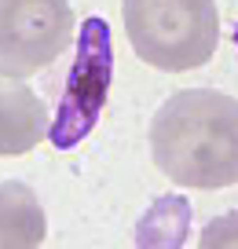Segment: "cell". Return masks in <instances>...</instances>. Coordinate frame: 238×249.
I'll return each instance as SVG.
<instances>
[{
	"mask_svg": "<svg viewBox=\"0 0 238 249\" xmlns=\"http://www.w3.org/2000/svg\"><path fill=\"white\" fill-rule=\"evenodd\" d=\"M121 18L132 52L169 73L205 66L220 44L213 0H121Z\"/></svg>",
	"mask_w": 238,
	"mask_h": 249,
	"instance_id": "cell-2",
	"label": "cell"
},
{
	"mask_svg": "<svg viewBox=\"0 0 238 249\" xmlns=\"http://www.w3.org/2000/svg\"><path fill=\"white\" fill-rule=\"evenodd\" d=\"M48 216L33 187L18 179H0V249H40Z\"/></svg>",
	"mask_w": 238,
	"mask_h": 249,
	"instance_id": "cell-6",
	"label": "cell"
},
{
	"mask_svg": "<svg viewBox=\"0 0 238 249\" xmlns=\"http://www.w3.org/2000/svg\"><path fill=\"white\" fill-rule=\"evenodd\" d=\"M52 136V114L33 88L0 77V158L30 154Z\"/></svg>",
	"mask_w": 238,
	"mask_h": 249,
	"instance_id": "cell-5",
	"label": "cell"
},
{
	"mask_svg": "<svg viewBox=\"0 0 238 249\" xmlns=\"http://www.w3.org/2000/svg\"><path fill=\"white\" fill-rule=\"evenodd\" d=\"M198 249H238V209L209 220L201 227Z\"/></svg>",
	"mask_w": 238,
	"mask_h": 249,
	"instance_id": "cell-7",
	"label": "cell"
},
{
	"mask_svg": "<svg viewBox=\"0 0 238 249\" xmlns=\"http://www.w3.org/2000/svg\"><path fill=\"white\" fill-rule=\"evenodd\" d=\"M70 0H0V77L48 70L73 40Z\"/></svg>",
	"mask_w": 238,
	"mask_h": 249,
	"instance_id": "cell-4",
	"label": "cell"
},
{
	"mask_svg": "<svg viewBox=\"0 0 238 249\" xmlns=\"http://www.w3.org/2000/svg\"><path fill=\"white\" fill-rule=\"evenodd\" d=\"M150 154L180 187L220 191L238 183V99L213 88L169 95L150 121Z\"/></svg>",
	"mask_w": 238,
	"mask_h": 249,
	"instance_id": "cell-1",
	"label": "cell"
},
{
	"mask_svg": "<svg viewBox=\"0 0 238 249\" xmlns=\"http://www.w3.org/2000/svg\"><path fill=\"white\" fill-rule=\"evenodd\" d=\"M114 77V40L107 18L92 15L77 37V59L59 95V114L52 121V143L59 150H73L99 121Z\"/></svg>",
	"mask_w": 238,
	"mask_h": 249,
	"instance_id": "cell-3",
	"label": "cell"
}]
</instances>
